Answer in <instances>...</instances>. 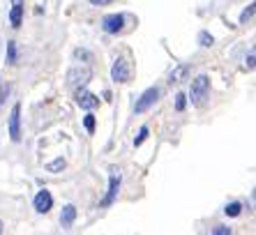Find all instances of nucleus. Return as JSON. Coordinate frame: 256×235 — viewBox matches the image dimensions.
Returning <instances> with one entry per match:
<instances>
[{
	"mask_svg": "<svg viewBox=\"0 0 256 235\" xmlns=\"http://www.w3.org/2000/svg\"><path fill=\"white\" fill-rule=\"evenodd\" d=\"M208 90H210V78L206 76V74H201V76L194 78V81H192V90H190L192 104L201 106V104H203V100L208 97Z\"/></svg>",
	"mask_w": 256,
	"mask_h": 235,
	"instance_id": "obj_1",
	"label": "nucleus"
},
{
	"mask_svg": "<svg viewBox=\"0 0 256 235\" xmlns=\"http://www.w3.org/2000/svg\"><path fill=\"white\" fill-rule=\"evenodd\" d=\"M90 76H92V72L88 70V67H72L70 74H67V86L70 88H81V86H86V83L90 81Z\"/></svg>",
	"mask_w": 256,
	"mask_h": 235,
	"instance_id": "obj_2",
	"label": "nucleus"
},
{
	"mask_svg": "<svg viewBox=\"0 0 256 235\" xmlns=\"http://www.w3.org/2000/svg\"><path fill=\"white\" fill-rule=\"evenodd\" d=\"M132 76V65L127 58H118L114 62V67H111V78H114L116 83H127Z\"/></svg>",
	"mask_w": 256,
	"mask_h": 235,
	"instance_id": "obj_3",
	"label": "nucleus"
},
{
	"mask_svg": "<svg viewBox=\"0 0 256 235\" xmlns=\"http://www.w3.org/2000/svg\"><path fill=\"white\" fill-rule=\"evenodd\" d=\"M118 189H120V170L118 168H111V180H108V192H106V196L102 198V203L100 206L102 208H106V206H111L116 200V196H118Z\"/></svg>",
	"mask_w": 256,
	"mask_h": 235,
	"instance_id": "obj_4",
	"label": "nucleus"
},
{
	"mask_svg": "<svg viewBox=\"0 0 256 235\" xmlns=\"http://www.w3.org/2000/svg\"><path fill=\"white\" fill-rule=\"evenodd\" d=\"M122 26H125V14H108V16H104V21H102V28H104V32H108V35L120 32Z\"/></svg>",
	"mask_w": 256,
	"mask_h": 235,
	"instance_id": "obj_5",
	"label": "nucleus"
},
{
	"mask_svg": "<svg viewBox=\"0 0 256 235\" xmlns=\"http://www.w3.org/2000/svg\"><path fill=\"white\" fill-rule=\"evenodd\" d=\"M10 138L12 141L21 138V104H14L12 113H10Z\"/></svg>",
	"mask_w": 256,
	"mask_h": 235,
	"instance_id": "obj_6",
	"label": "nucleus"
},
{
	"mask_svg": "<svg viewBox=\"0 0 256 235\" xmlns=\"http://www.w3.org/2000/svg\"><path fill=\"white\" fill-rule=\"evenodd\" d=\"M157 97H160V88H148L146 92L141 94V100L136 102V106H134V111L136 113H143V111H148L150 106L157 102Z\"/></svg>",
	"mask_w": 256,
	"mask_h": 235,
	"instance_id": "obj_7",
	"label": "nucleus"
},
{
	"mask_svg": "<svg viewBox=\"0 0 256 235\" xmlns=\"http://www.w3.org/2000/svg\"><path fill=\"white\" fill-rule=\"evenodd\" d=\"M76 104L81 106V108H86V111H92V108H97V106H100V100H97L92 92H88V90L78 88L76 90Z\"/></svg>",
	"mask_w": 256,
	"mask_h": 235,
	"instance_id": "obj_8",
	"label": "nucleus"
},
{
	"mask_svg": "<svg viewBox=\"0 0 256 235\" xmlns=\"http://www.w3.org/2000/svg\"><path fill=\"white\" fill-rule=\"evenodd\" d=\"M51 206H54V198H51V194H48L46 189H42V192L35 196V210L44 214V212L51 210Z\"/></svg>",
	"mask_w": 256,
	"mask_h": 235,
	"instance_id": "obj_9",
	"label": "nucleus"
},
{
	"mask_svg": "<svg viewBox=\"0 0 256 235\" xmlns=\"http://www.w3.org/2000/svg\"><path fill=\"white\" fill-rule=\"evenodd\" d=\"M21 18H24V0H12V10H10V24H12V28L21 26Z\"/></svg>",
	"mask_w": 256,
	"mask_h": 235,
	"instance_id": "obj_10",
	"label": "nucleus"
},
{
	"mask_svg": "<svg viewBox=\"0 0 256 235\" xmlns=\"http://www.w3.org/2000/svg\"><path fill=\"white\" fill-rule=\"evenodd\" d=\"M74 219H76V208L65 206V210H62V214H60V224H62V228H70L72 224H74Z\"/></svg>",
	"mask_w": 256,
	"mask_h": 235,
	"instance_id": "obj_11",
	"label": "nucleus"
},
{
	"mask_svg": "<svg viewBox=\"0 0 256 235\" xmlns=\"http://www.w3.org/2000/svg\"><path fill=\"white\" fill-rule=\"evenodd\" d=\"M187 72H190V67H187V65H178L176 70L171 72V81H168V83H180L182 78L187 76Z\"/></svg>",
	"mask_w": 256,
	"mask_h": 235,
	"instance_id": "obj_12",
	"label": "nucleus"
},
{
	"mask_svg": "<svg viewBox=\"0 0 256 235\" xmlns=\"http://www.w3.org/2000/svg\"><path fill=\"white\" fill-rule=\"evenodd\" d=\"M254 2H252V5L250 7H247V10H244V12L242 14H240V26H244V24H247V21H252V16H254Z\"/></svg>",
	"mask_w": 256,
	"mask_h": 235,
	"instance_id": "obj_13",
	"label": "nucleus"
},
{
	"mask_svg": "<svg viewBox=\"0 0 256 235\" xmlns=\"http://www.w3.org/2000/svg\"><path fill=\"white\" fill-rule=\"evenodd\" d=\"M62 168H65V159L62 157L51 162V164H46V170H51V173H58V170H62Z\"/></svg>",
	"mask_w": 256,
	"mask_h": 235,
	"instance_id": "obj_14",
	"label": "nucleus"
},
{
	"mask_svg": "<svg viewBox=\"0 0 256 235\" xmlns=\"http://www.w3.org/2000/svg\"><path fill=\"white\" fill-rule=\"evenodd\" d=\"M240 210H242V206H240V203H228L224 212H226V217H238Z\"/></svg>",
	"mask_w": 256,
	"mask_h": 235,
	"instance_id": "obj_15",
	"label": "nucleus"
},
{
	"mask_svg": "<svg viewBox=\"0 0 256 235\" xmlns=\"http://www.w3.org/2000/svg\"><path fill=\"white\" fill-rule=\"evenodd\" d=\"M198 42H201V46H212V44H214L212 35H210V32H206V30H203V32H198Z\"/></svg>",
	"mask_w": 256,
	"mask_h": 235,
	"instance_id": "obj_16",
	"label": "nucleus"
},
{
	"mask_svg": "<svg viewBox=\"0 0 256 235\" xmlns=\"http://www.w3.org/2000/svg\"><path fill=\"white\" fill-rule=\"evenodd\" d=\"M7 62H16V44H14V42H10V44H7Z\"/></svg>",
	"mask_w": 256,
	"mask_h": 235,
	"instance_id": "obj_17",
	"label": "nucleus"
},
{
	"mask_svg": "<svg viewBox=\"0 0 256 235\" xmlns=\"http://www.w3.org/2000/svg\"><path fill=\"white\" fill-rule=\"evenodd\" d=\"M84 124H86V130H88V134H92V132H95V116L88 113V116L84 118Z\"/></svg>",
	"mask_w": 256,
	"mask_h": 235,
	"instance_id": "obj_18",
	"label": "nucleus"
},
{
	"mask_svg": "<svg viewBox=\"0 0 256 235\" xmlns=\"http://www.w3.org/2000/svg\"><path fill=\"white\" fill-rule=\"evenodd\" d=\"M185 106H187V97L182 92L176 94V111H185Z\"/></svg>",
	"mask_w": 256,
	"mask_h": 235,
	"instance_id": "obj_19",
	"label": "nucleus"
},
{
	"mask_svg": "<svg viewBox=\"0 0 256 235\" xmlns=\"http://www.w3.org/2000/svg\"><path fill=\"white\" fill-rule=\"evenodd\" d=\"M74 58L76 60H90L92 58V53L86 51V48H76V51H74Z\"/></svg>",
	"mask_w": 256,
	"mask_h": 235,
	"instance_id": "obj_20",
	"label": "nucleus"
},
{
	"mask_svg": "<svg viewBox=\"0 0 256 235\" xmlns=\"http://www.w3.org/2000/svg\"><path fill=\"white\" fill-rule=\"evenodd\" d=\"M146 138H148V127H141V132H138V136H136V138H134V146L138 148L143 141H146Z\"/></svg>",
	"mask_w": 256,
	"mask_h": 235,
	"instance_id": "obj_21",
	"label": "nucleus"
},
{
	"mask_svg": "<svg viewBox=\"0 0 256 235\" xmlns=\"http://www.w3.org/2000/svg\"><path fill=\"white\" fill-rule=\"evenodd\" d=\"M7 92H10V86H2V88H0V106H2V102H5Z\"/></svg>",
	"mask_w": 256,
	"mask_h": 235,
	"instance_id": "obj_22",
	"label": "nucleus"
},
{
	"mask_svg": "<svg viewBox=\"0 0 256 235\" xmlns=\"http://www.w3.org/2000/svg\"><path fill=\"white\" fill-rule=\"evenodd\" d=\"M212 233H217V235H226V233H231V228H226V226H217V228H214Z\"/></svg>",
	"mask_w": 256,
	"mask_h": 235,
	"instance_id": "obj_23",
	"label": "nucleus"
},
{
	"mask_svg": "<svg viewBox=\"0 0 256 235\" xmlns=\"http://www.w3.org/2000/svg\"><path fill=\"white\" fill-rule=\"evenodd\" d=\"M88 2H90V5H111V2H114V0H88Z\"/></svg>",
	"mask_w": 256,
	"mask_h": 235,
	"instance_id": "obj_24",
	"label": "nucleus"
},
{
	"mask_svg": "<svg viewBox=\"0 0 256 235\" xmlns=\"http://www.w3.org/2000/svg\"><path fill=\"white\" fill-rule=\"evenodd\" d=\"M247 67H250V70H254V51L247 56Z\"/></svg>",
	"mask_w": 256,
	"mask_h": 235,
	"instance_id": "obj_25",
	"label": "nucleus"
},
{
	"mask_svg": "<svg viewBox=\"0 0 256 235\" xmlns=\"http://www.w3.org/2000/svg\"><path fill=\"white\" fill-rule=\"evenodd\" d=\"M0 233H2V222H0Z\"/></svg>",
	"mask_w": 256,
	"mask_h": 235,
	"instance_id": "obj_26",
	"label": "nucleus"
}]
</instances>
